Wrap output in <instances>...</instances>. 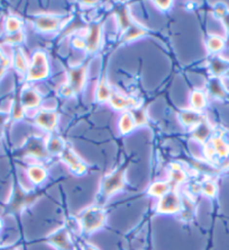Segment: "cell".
<instances>
[{"instance_id": "obj_13", "label": "cell", "mask_w": 229, "mask_h": 250, "mask_svg": "<svg viewBox=\"0 0 229 250\" xmlns=\"http://www.w3.org/2000/svg\"><path fill=\"white\" fill-rule=\"evenodd\" d=\"M19 99L25 109H35L42 104V95L34 87H24L20 91Z\"/></svg>"}, {"instance_id": "obj_19", "label": "cell", "mask_w": 229, "mask_h": 250, "mask_svg": "<svg viewBox=\"0 0 229 250\" xmlns=\"http://www.w3.org/2000/svg\"><path fill=\"white\" fill-rule=\"evenodd\" d=\"M112 94H113L112 86H110L107 77L103 76L102 78L99 80V83H97V88H95V101L98 103L109 102L110 97H112Z\"/></svg>"}, {"instance_id": "obj_31", "label": "cell", "mask_w": 229, "mask_h": 250, "mask_svg": "<svg viewBox=\"0 0 229 250\" xmlns=\"http://www.w3.org/2000/svg\"><path fill=\"white\" fill-rule=\"evenodd\" d=\"M133 119H134L136 123V127L145 126V125L149 124V116H147L146 109L139 106V107H136L131 111Z\"/></svg>"}, {"instance_id": "obj_25", "label": "cell", "mask_w": 229, "mask_h": 250, "mask_svg": "<svg viewBox=\"0 0 229 250\" xmlns=\"http://www.w3.org/2000/svg\"><path fill=\"white\" fill-rule=\"evenodd\" d=\"M170 184L174 183L176 185H181L187 181V172L180 164L172 163L169 168Z\"/></svg>"}, {"instance_id": "obj_7", "label": "cell", "mask_w": 229, "mask_h": 250, "mask_svg": "<svg viewBox=\"0 0 229 250\" xmlns=\"http://www.w3.org/2000/svg\"><path fill=\"white\" fill-rule=\"evenodd\" d=\"M61 160L69 167L70 170L75 172L76 175H84L88 171V166L86 163L77 156L76 152L73 150L71 146H66V148L61 153Z\"/></svg>"}, {"instance_id": "obj_36", "label": "cell", "mask_w": 229, "mask_h": 250, "mask_svg": "<svg viewBox=\"0 0 229 250\" xmlns=\"http://www.w3.org/2000/svg\"><path fill=\"white\" fill-rule=\"evenodd\" d=\"M229 13V10L227 8V6L223 5H218L215 8V16L219 18V20H223V18L226 16V15Z\"/></svg>"}, {"instance_id": "obj_8", "label": "cell", "mask_w": 229, "mask_h": 250, "mask_svg": "<svg viewBox=\"0 0 229 250\" xmlns=\"http://www.w3.org/2000/svg\"><path fill=\"white\" fill-rule=\"evenodd\" d=\"M46 241L57 250H72L71 233L66 227H61L50 233Z\"/></svg>"}, {"instance_id": "obj_10", "label": "cell", "mask_w": 229, "mask_h": 250, "mask_svg": "<svg viewBox=\"0 0 229 250\" xmlns=\"http://www.w3.org/2000/svg\"><path fill=\"white\" fill-rule=\"evenodd\" d=\"M58 113L49 108H42L36 113L34 123L46 132H53L57 126Z\"/></svg>"}, {"instance_id": "obj_39", "label": "cell", "mask_w": 229, "mask_h": 250, "mask_svg": "<svg viewBox=\"0 0 229 250\" xmlns=\"http://www.w3.org/2000/svg\"><path fill=\"white\" fill-rule=\"evenodd\" d=\"M221 21H223V23H224V25H225V28H226V32L229 34V13H228V14L226 15V16H225Z\"/></svg>"}, {"instance_id": "obj_6", "label": "cell", "mask_w": 229, "mask_h": 250, "mask_svg": "<svg viewBox=\"0 0 229 250\" xmlns=\"http://www.w3.org/2000/svg\"><path fill=\"white\" fill-rule=\"evenodd\" d=\"M181 208H182V198L174 190H170L164 196L158 198L156 212L160 214H175L181 212Z\"/></svg>"}, {"instance_id": "obj_41", "label": "cell", "mask_w": 229, "mask_h": 250, "mask_svg": "<svg viewBox=\"0 0 229 250\" xmlns=\"http://www.w3.org/2000/svg\"><path fill=\"white\" fill-rule=\"evenodd\" d=\"M83 250H98V248L95 247V246H92V245L87 244V245L83 247Z\"/></svg>"}, {"instance_id": "obj_2", "label": "cell", "mask_w": 229, "mask_h": 250, "mask_svg": "<svg viewBox=\"0 0 229 250\" xmlns=\"http://www.w3.org/2000/svg\"><path fill=\"white\" fill-rule=\"evenodd\" d=\"M77 223L86 234H91L102 229L107 221L106 211L100 207H90L80 213Z\"/></svg>"}, {"instance_id": "obj_5", "label": "cell", "mask_w": 229, "mask_h": 250, "mask_svg": "<svg viewBox=\"0 0 229 250\" xmlns=\"http://www.w3.org/2000/svg\"><path fill=\"white\" fill-rule=\"evenodd\" d=\"M70 18L57 14H40L35 17L34 26L40 33H54L68 23Z\"/></svg>"}, {"instance_id": "obj_28", "label": "cell", "mask_w": 229, "mask_h": 250, "mask_svg": "<svg viewBox=\"0 0 229 250\" xmlns=\"http://www.w3.org/2000/svg\"><path fill=\"white\" fill-rule=\"evenodd\" d=\"M170 190H171V184H170V182H155L149 187L147 193L153 197L161 198L165 194H168Z\"/></svg>"}, {"instance_id": "obj_4", "label": "cell", "mask_w": 229, "mask_h": 250, "mask_svg": "<svg viewBox=\"0 0 229 250\" xmlns=\"http://www.w3.org/2000/svg\"><path fill=\"white\" fill-rule=\"evenodd\" d=\"M50 76V63L47 54L43 50H38L33 53L29 60V67L26 73V80L36 83L46 79Z\"/></svg>"}, {"instance_id": "obj_16", "label": "cell", "mask_w": 229, "mask_h": 250, "mask_svg": "<svg viewBox=\"0 0 229 250\" xmlns=\"http://www.w3.org/2000/svg\"><path fill=\"white\" fill-rule=\"evenodd\" d=\"M211 134L212 126L207 120L202 121V122L197 125L193 130H191V138L200 143H206V145L210 141V139H211Z\"/></svg>"}, {"instance_id": "obj_42", "label": "cell", "mask_w": 229, "mask_h": 250, "mask_svg": "<svg viewBox=\"0 0 229 250\" xmlns=\"http://www.w3.org/2000/svg\"><path fill=\"white\" fill-rule=\"evenodd\" d=\"M2 229V221H1V219H0V230Z\"/></svg>"}, {"instance_id": "obj_22", "label": "cell", "mask_w": 229, "mask_h": 250, "mask_svg": "<svg viewBox=\"0 0 229 250\" xmlns=\"http://www.w3.org/2000/svg\"><path fill=\"white\" fill-rule=\"evenodd\" d=\"M147 34V29L142 26L137 21H135L134 24L129 27L126 32L124 33L123 36H121V41L125 43H129L132 41H135L142 36H145Z\"/></svg>"}, {"instance_id": "obj_15", "label": "cell", "mask_w": 229, "mask_h": 250, "mask_svg": "<svg viewBox=\"0 0 229 250\" xmlns=\"http://www.w3.org/2000/svg\"><path fill=\"white\" fill-rule=\"evenodd\" d=\"M114 14L117 16V21L118 26L121 32V34H124L127 29L132 26L133 24L135 23L134 18H133L131 10H129L128 5H119L114 8Z\"/></svg>"}, {"instance_id": "obj_38", "label": "cell", "mask_w": 229, "mask_h": 250, "mask_svg": "<svg viewBox=\"0 0 229 250\" xmlns=\"http://www.w3.org/2000/svg\"><path fill=\"white\" fill-rule=\"evenodd\" d=\"M0 64H6V65H8V67H9V64H10L9 58H7L5 56V53L2 52L1 49H0Z\"/></svg>"}, {"instance_id": "obj_17", "label": "cell", "mask_w": 229, "mask_h": 250, "mask_svg": "<svg viewBox=\"0 0 229 250\" xmlns=\"http://www.w3.org/2000/svg\"><path fill=\"white\" fill-rule=\"evenodd\" d=\"M209 71L213 78H220L225 73L229 72V60L215 56L209 60Z\"/></svg>"}, {"instance_id": "obj_21", "label": "cell", "mask_w": 229, "mask_h": 250, "mask_svg": "<svg viewBox=\"0 0 229 250\" xmlns=\"http://www.w3.org/2000/svg\"><path fill=\"white\" fill-rule=\"evenodd\" d=\"M65 148L66 143L61 137L52 135V137L46 139V149L50 156H61Z\"/></svg>"}, {"instance_id": "obj_35", "label": "cell", "mask_w": 229, "mask_h": 250, "mask_svg": "<svg viewBox=\"0 0 229 250\" xmlns=\"http://www.w3.org/2000/svg\"><path fill=\"white\" fill-rule=\"evenodd\" d=\"M153 3L157 9L161 10V12H168V10L172 8V5H173L171 0H164V1L160 0V1H153Z\"/></svg>"}, {"instance_id": "obj_30", "label": "cell", "mask_w": 229, "mask_h": 250, "mask_svg": "<svg viewBox=\"0 0 229 250\" xmlns=\"http://www.w3.org/2000/svg\"><path fill=\"white\" fill-rule=\"evenodd\" d=\"M23 21L16 16H8L5 21V31L7 35L23 31Z\"/></svg>"}, {"instance_id": "obj_12", "label": "cell", "mask_w": 229, "mask_h": 250, "mask_svg": "<svg viewBox=\"0 0 229 250\" xmlns=\"http://www.w3.org/2000/svg\"><path fill=\"white\" fill-rule=\"evenodd\" d=\"M178 120L184 128L193 130L197 125L206 120V117L201 112H197L192 108H184L179 111Z\"/></svg>"}, {"instance_id": "obj_11", "label": "cell", "mask_w": 229, "mask_h": 250, "mask_svg": "<svg viewBox=\"0 0 229 250\" xmlns=\"http://www.w3.org/2000/svg\"><path fill=\"white\" fill-rule=\"evenodd\" d=\"M25 156L34 159H46L50 157L46 149V140L39 137H32L25 146Z\"/></svg>"}, {"instance_id": "obj_29", "label": "cell", "mask_w": 229, "mask_h": 250, "mask_svg": "<svg viewBox=\"0 0 229 250\" xmlns=\"http://www.w3.org/2000/svg\"><path fill=\"white\" fill-rule=\"evenodd\" d=\"M206 47L210 53H219L225 47V40L219 35H210L206 41Z\"/></svg>"}, {"instance_id": "obj_14", "label": "cell", "mask_w": 229, "mask_h": 250, "mask_svg": "<svg viewBox=\"0 0 229 250\" xmlns=\"http://www.w3.org/2000/svg\"><path fill=\"white\" fill-rule=\"evenodd\" d=\"M101 35L102 28L100 23H94L88 29L86 35V51L88 53H95L99 50V46L101 44Z\"/></svg>"}, {"instance_id": "obj_33", "label": "cell", "mask_w": 229, "mask_h": 250, "mask_svg": "<svg viewBox=\"0 0 229 250\" xmlns=\"http://www.w3.org/2000/svg\"><path fill=\"white\" fill-rule=\"evenodd\" d=\"M25 112L26 109L23 107V105H21L20 103V99L18 98L16 102L14 103L13 105V111H12V115L15 120H21L25 115Z\"/></svg>"}, {"instance_id": "obj_18", "label": "cell", "mask_w": 229, "mask_h": 250, "mask_svg": "<svg viewBox=\"0 0 229 250\" xmlns=\"http://www.w3.org/2000/svg\"><path fill=\"white\" fill-rule=\"evenodd\" d=\"M13 65L15 70L20 75H26L29 67V60L26 57L24 50L21 47H16L13 53Z\"/></svg>"}, {"instance_id": "obj_26", "label": "cell", "mask_w": 229, "mask_h": 250, "mask_svg": "<svg viewBox=\"0 0 229 250\" xmlns=\"http://www.w3.org/2000/svg\"><path fill=\"white\" fill-rule=\"evenodd\" d=\"M207 106V94L204 90L195 89L190 95V108L197 112H202Z\"/></svg>"}, {"instance_id": "obj_34", "label": "cell", "mask_w": 229, "mask_h": 250, "mask_svg": "<svg viewBox=\"0 0 229 250\" xmlns=\"http://www.w3.org/2000/svg\"><path fill=\"white\" fill-rule=\"evenodd\" d=\"M24 40H25V34H24L23 31H20V32H18V33H15V34L7 35L6 42L9 43V44H14V45H16V44L23 43Z\"/></svg>"}, {"instance_id": "obj_27", "label": "cell", "mask_w": 229, "mask_h": 250, "mask_svg": "<svg viewBox=\"0 0 229 250\" xmlns=\"http://www.w3.org/2000/svg\"><path fill=\"white\" fill-rule=\"evenodd\" d=\"M208 90L210 95L215 98L224 99L227 96V90L225 88L223 82H221L220 78H212L209 80L208 83Z\"/></svg>"}, {"instance_id": "obj_23", "label": "cell", "mask_w": 229, "mask_h": 250, "mask_svg": "<svg viewBox=\"0 0 229 250\" xmlns=\"http://www.w3.org/2000/svg\"><path fill=\"white\" fill-rule=\"evenodd\" d=\"M210 146H212L213 151L219 158H228L229 157V143L226 142L221 135H215L210 139Z\"/></svg>"}, {"instance_id": "obj_24", "label": "cell", "mask_w": 229, "mask_h": 250, "mask_svg": "<svg viewBox=\"0 0 229 250\" xmlns=\"http://www.w3.org/2000/svg\"><path fill=\"white\" fill-rule=\"evenodd\" d=\"M136 127V123L131 111H125L121 114L119 120H118V128L119 132L123 135H127L133 132V130Z\"/></svg>"}, {"instance_id": "obj_9", "label": "cell", "mask_w": 229, "mask_h": 250, "mask_svg": "<svg viewBox=\"0 0 229 250\" xmlns=\"http://www.w3.org/2000/svg\"><path fill=\"white\" fill-rule=\"evenodd\" d=\"M109 104L116 111H132L136 107L142 106L138 98L134 96H127V95L120 94L118 91L113 90L112 97L109 99Z\"/></svg>"}, {"instance_id": "obj_37", "label": "cell", "mask_w": 229, "mask_h": 250, "mask_svg": "<svg viewBox=\"0 0 229 250\" xmlns=\"http://www.w3.org/2000/svg\"><path fill=\"white\" fill-rule=\"evenodd\" d=\"M72 45L76 49L86 50V40H84V38H81V36H76V38L72 39Z\"/></svg>"}, {"instance_id": "obj_3", "label": "cell", "mask_w": 229, "mask_h": 250, "mask_svg": "<svg viewBox=\"0 0 229 250\" xmlns=\"http://www.w3.org/2000/svg\"><path fill=\"white\" fill-rule=\"evenodd\" d=\"M88 65L82 64L75 68H69L68 80L62 86L61 94L64 97H71L76 94H80L83 90L87 83Z\"/></svg>"}, {"instance_id": "obj_32", "label": "cell", "mask_w": 229, "mask_h": 250, "mask_svg": "<svg viewBox=\"0 0 229 250\" xmlns=\"http://www.w3.org/2000/svg\"><path fill=\"white\" fill-rule=\"evenodd\" d=\"M217 184L213 179H205L201 183V193L206 195L207 197H215L217 195Z\"/></svg>"}, {"instance_id": "obj_20", "label": "cell", "mask_w": 229, "mask_h": 250, "mask_svg": "<svg viewBox=\"0 0 229 250\" xmlns=\"http://www.w3.org/2000/svg\"><path fill=\"white\" fill-rule=\"evenodd\" d=\"M26 175H27L28 179L34 185H40L47 178L46 169L45 167L40 166V165H31V166L26 169Z\"/></svg>"}, {"instance_id": "obj_40", "label": "cell", "mask_w": 229, "mask_h": 250, "mask_svg": "<svg viewBox=\"0 0 229 250\" xmlns=\"http://www.w3.org/2000/svg\"><path fill=\"white\" fill-rule=\"evenodd\" d=\"M7 68H8V65H6V64H0V79H1L2 77H3V75H5V73H6Z\"/></svg>"}, {"instance_id": "obj_1", "label": "cell", "mask_w": 229, "mask_h": 250, "mask_svg": "<svg viewBox=\"0 0 229 250\" xmlns=\"http://www.w3.org/2000/svg\"><path fill=\"white\" fill-rule=\"evenodd\" d=\"M126 171L127 165L117 168L109 174L103 176L100 183V189H99V201L103 202L109 200L114 194L119 193L125 188L126 185Z\"/></svg>"}]
</instances>
